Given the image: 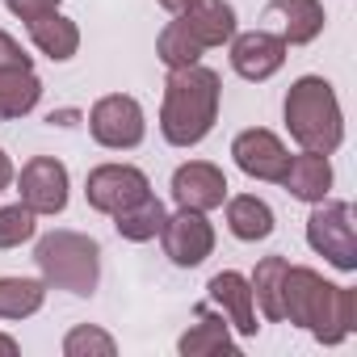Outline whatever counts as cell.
<instances>
[{
  "label": "cell",
  "instance_id": "d6986e66",
  "mask_svg": "<svg viewBox=\"0 0 357 357\" xmlns=\"http://www.w3.org/2000/svg\"><path fill=\"white\" fill-rule=\"evenodd\" d=\"M43 101V80L34 68H0V122L26 118Z\"/></svg>",
  "mask_w": 357,
  "mask_h": 357
},
{
  "label": "cell",
  "instance_id": "603a6c76",
  "mask_svg": "<svg viewBox=\"0 0 357 357\" xmlns=\"http://www.w3.org/2000/svg\"><path fill=\"white\" fill-rule=\"evenodd\" d=\"M47 282L38 278H0V319H26L43 311Z\"/></svg>",
  "mask_w": 357,
  "mask_h": 357
},
{
  "label": "cell",
  "instance_id": "7402d4cb",
  "mask_svg": "<svg viewBox=\"0 0 357 357\" xmlns=\"http://www.w3.org/2000/svg\"><path fill=\"white\" fill-rule=\"evenodd\" d=\"M286 269H290V261L286 257H265L261 265H257V273L248 278V286H252V303H261V311H265V319H286V307H282V282H286Z\"/></svg>",
  "mask_w": 357,
  "mask_h": 357
},
{
  "label": "cell",
  "instance_id": "f546056e",
  "mask_svg": "<svg viewBox=\"0 0 357 357\" xmlns=\"http://www.w3.org/2000/svg\"><path fill=\"white\" fill-rule=\"evenodd\" d=\"M0 353H5V357H13V353H17V340H13V336H5V332H0Z\"/></svg>",
  "mask_w": 357,
  "mask_h": 357
},
{
  "label": "cell",
  "instance_id": "484cf974",
  "mask_svg": "<svg viewBox=\"0 0 357 357\" xmlns=\"http://www.w3.org/2000/svg\"><path fill=\"white\" fill-rule=\"evenodd\" d=\"M5 5H9L13 17L34 22V17H43V13H55V9H59V0H5Z\"/></svg>",
  "mask_w": 357,
  "mask_h": 357
},
{
  "label": "cell",
  "instance_id": "44dd1931",
  "mask_svg": "<svg viewBox=\"0 0 357 357\" xmlns=\"http://www.w3.org/2000/svg\"><path fill=\"white\" fill-rule=\"evenodd\" d=\"M164 219H168L164 202H160L155 194H147L143 202H135V206H126L122 215H114V227H118L122 240H130V244H147V240L160 236Z\"/></svg>",
  "mask_w": 357,
  "mask_h": 357
},
{
  "label": "cell",
  "instance_id": "cb8c5ba5",
  "mask_svg": "<svg viewBox=\"0 0 357 357\" xmlns=\"http://www.w3.org/2000/svg\"><path fill=\"white\" fill-rule=\"evenodd\" d=\"M38 231V215L17 202V206H0V248H22L26 240H34Z\"/></svg>",
  "mask_w": 357,
  "mask_h": 357
},
{
  "label": "cell",
  "instance_id": "277c9868",
  "mask_svg": "<svg viewBox=\"0 0 357 357\" xmlns=\"http://www.w3.org/2000/svg\"><path fill=\"white\" fill-rule=\"evenodd\" d=\"M286 130L303 151L332 155L344 139V118L336 89L324 76H298L286 93Z\"/></svg>",
  "mask_w": 357,
  "mask_h": 357
},
{
  "label": "cell",
  "instance_id": "ac0fdd59",
  "mask_svg": "<svg viewBox=\"0 0 357 357\" xmlns=\"http://www.w3.org/2000/svg\"><path fill=\"white\" fill-rule=\"evenodd\" d=\"M26 26H30L34 47H38L47 59H55V63H68V59L80 51V30H76V22L63 17L59 9H55V13H43V17H34V22H26Z\"/></svg>",
  "mask_w": 357,
  "mask_h": 357
},
{
  "label": "cell",
  "instance_id": "8fae6325",
  "mask_svg": "<svg viewBox=\"0 0 357 357\" xmlns=\"http://www.w3.org/2000/svg\"><path fill=\"white\" fill-rule=\"evenodd\" d=\"M172 202L185 211H219L227 202V176L211 160H190L172 172Z\"/></svg>",
  "mask_w": 357,
  "mask_h": 357
},
{
  "label": "cell",
  "instance_id": "9a60e30c",
  "mask_svg": "<svg viewBox=\"0 0 357 357\" xmlns=\"http://www.w3.org/2000/svg\"><path fill=\"white\" fill-rule=\"evenodd\" d=\"M282 185L290 190V198L298 202H324L328 190H332V164L324 151H303V155H290L286 172H282Z\"/></svg>",
  "mask_w": 357,
  "mask_h": 357
},
{
  "label": "cell",
  "instance_id": "7c38bea8",
  "mask_svg": "<svg viewBox=\"0 0 357 357\" xmlns=\"http://www.w3.org/2000/svg\"><path fill=\"white\" fill-rule=\"evenodd\" d=\"M231 155L240 164V172H248L252 181H282V172L290 164V151L286 143L265 130V126H252V130H240L236 143H231Z\"/></svg>",
  "mask_w": 357,
  "mask_h": 357
},
{
  "label": "cell",
  "instance_id": "f1b7e54d",
  "mask_svg": "<svg viewBox=\"0 0 357 357\" xmlns=\"http://www.w3.org/2000/svg\"><path fill=\"white\" fill-rule=\"evenodd\" d=\"M155 5H160V9H168V13H185L194 0H155Z\"/></svg>",
  "mask_w": 357,
  "mask_h": 357
},
{
  "label": "cell",
  "instance_id": "6da1fadb",
  "mask_svg": "<svg viewBox=\"0 0 357 357\" xmlns=\"http://www.w3.org/2000/svg\"><path fill=\"white\" fill-rule=\"evenodd\" d=\"M286 319L307 328L319 344H340L357 328V290L324 282V273L307 265H290L282 282Z\"/></svg>",
  "mask_w": 357,
  "mask_h": 357
},
{
  "label": "cell",
  "instance_id": "30bf717a",
  "mask_svg": "<svg viewBox=\"0 0 357 357\" xmlns=\"http://www.w3.org/2000/svg\"><path fill=\"white\" fill-rule=\"evenodd\" d=\"M17 190H22V202L34 215H63L68 211V190H72L68 168L55 155H34L17 176Z\"/></svg>",
  "mask_w": 357,
  "mask_h": 357
},
{
  "label": "cell",
  "instance_id": "4fadbf2b",
  "mask_svg": "<svg viewBox=\"0 0 357 357\" xmlns=\"http://www.w3.org/2000/svg\"><path fill=\"white\" fill-rule=\"evenodd\" d=\"M282 63H286V43H282V34H269V30L231 34V68H236V76L261 84V80L278 76Z\"/></svg>",
  "mask_w": 357,
  "mask_h": 357
},
{
  "label": "cell",
  "instance_id": "e0dca14e",
  "mask_svg": "<svg viewBox=\"0 0 357 357\" xmlns=\"http://www.w3.org/2000/svg\"><path fill=\"white\" fill-rule=\"evenodd\" d=\"M269 13L282 17V43L286 47H307L324 34V5L319 0H269Z\"/></svg>",
  "mask_w": 357,
  "mask_h": 357
},
{
  "label": "cell",
  "instance_id": "5bb4252c",
  "mask_svg": "<svg viewBox=\"0 0 357 357\" xmlns=\"http://www.w3.org/2000/svg\"><path fill=\"white\" fill-rule=\"evenodd\" d=\"M206 294H211V303L227 315V324H236V332L257 336L261 324H257V311H252V286H248L244 273H236V269L215 273L211 286H206Z\"/></svg>",
  "mask_w": 357,
  "mask_h": 357
},
{
  "label": "cell",
  "instance_id": "5b68a950",
  "mask_svg": "<svg viewBox=\"0 0 357 357\" xmlns=\"http://www.w3.org/2000/svg\"><path fill=\"white\" fill-rule=\"evenodd\" d=\"M34 265L43 269V282L68 294L89 298L101 282V248L97 240L80 231H51L34 248Z\"/></svg>",
  "mask_w": 357,
  "mask_h": 357
},
{
  "label": "cell",
  "instance_id": "ffe728a7",
  "mask_svg": "<svg viewBox=\"0 0 357 357\" xmlns=\"http://www.w3.org/2000/svg\"><path fill=\"white\" fill-rule=\"evenodd\" d=\"M227 227H231V236L244 240V244L269 240V236H273V211H269V202H261L257 194H236V198H227Z\"/></svg>",
  "mask_w": 357,
  "mask_h": 357
},
{
  "label": "cell",
  "instance_id": "83f0119b",
  "mask_svg": "<svg viewBox=\"0 0 357 357\" xmlns=\"http://www.w3.org/2000/svg\"><path fill=\"white\" fill-rule=\"evenodd\" d=\"M13 185V160L5 155V151H0V194H5Z\"/></svg>",
  "mask_w": 357,
  "mask_h": 357
},
{
  "label": "cell",
  "instance_id": "4316f807",
  "mask_svg": "<svg viewBox=\"0 0 357 357\" xmlns=\"http://www.w3.org/2000/svg\"><path fill=\"white\" fill-rule=\"evenodd\" d=\"M0 68H34L30 55L22 51V43L13 34H5V30H0Z\"/></svg>",
  "mask_w": 357,
  "mask_h": 357
},
{
  "label": "cell",
  "instance_id": "52a82bcc",
  "mask_svg": "<svg viewBox=\"0 0 357 357\" xmlns=\"http://www.w3.org/2000/svg\"><path fill=\"white\" fill-rule=\"evenodd\" d=\"M89 130L101 147L109 151H130L143 143L147 135V122H143V105L126 93H109L101 97L93 109H89Z\"/></svg>",
  "mask_w": 357,
  "mask_h": 357
},
{
  "label": "cell",
  "instance_id": "3957f363",
  "mask_svg": "<svg viewBox=\"0 0 357 357\" xmlns=\"http://www.w3.org/2000/svg\"><path fill=\"white\" fill-rule=\"evenodd\" d=\"M231 34H236V9L227 0H194L185 13H172V22L160 30L155 55L168 72L190 68L202 59V51L231 43Z\"/></svg>",
  "mask_w": 357,
  "mask_h": 357
},
{
  "label": "cell",
  "instance_id": "d4e9b609",
  "mask_svg": "<svg viewBox=\"0 0 357 357\" xmlns=\"http://www.w3.org/2000/svg\"><path fill=\"white\" fill-rule=\"evenodd\" d=\"M63 353H68V357H114L118 344H114L109 332H101V328H93V324H80V328H72V332L63 336Z\"/></svg>",
  "mask_w": 357,
  "mask_h": 357
},
{
  "label": "cell",
  "instance_id": "8992f818",
  "mask_svg": "<svg viewBox=\"0 0 357 357\" xmlns=\"http://www.w3.org/2000/svg\"><path fill=\"white\" fill-rule=\"evenodd\" d=\"M307 244L336 265L340 273L357 269V231H353V206L349 202H315L311 219H307Z\"/></svg>",
  "mask_w": 357,
  "mask_h": 357
},
{
  "label": "cell",
  "instance_id": "9c48e42d",
  "mask_svg": "<svg viewBox=\"0 0 357 357\" xmlns=\"http://www.w3.org/2000/svg\"><path fill=\"white\" fill-rule=\"evenodd\" d=\"M160 244H164V257H168L172 265L198 269V265L215 252V227L206 223L202 211L176 206V215H168L164 227H160Z\"/></svg>",
  "mask_w": 357,
  "mask_h": 357
},
{
  "label": "cell",
  "instance_id": "ba28073f",
  "mask_svg": "<svg viewBox=\"0 0 357 357\" xmlns=\"http://www.w3.org/2000/svg\"><path fill=\"white\" fill-rule=\"evenodd\" d=\"M151 194V181L135 168V164H97L93 172H89V181H84V198H89V206L93 211H101V215H122L126 206H135V202H143Z\"/></svg>",
  "mask_w": 357,
  "mask_h": 357
},
{
  "label": "cell",
  "instance_id": "7a4b0ae2",
  "mask_svg": "<svg viewBox=\"0 0 357 357\" xmlns=\"http://www.w3.org/2000/svg\"><path fill=\"white\" fill-rule=\"evenodd\" d=\"M219 72L190 63V68H172L164 80V105H160V135L172 147H194L211 135L219 122Z\"/></svg>",
  "mask_w": 357,
  "mask_h": 357
},
{
  "label": "cell",
  "instance_id": "2e32d148",
  "mask_svg": "<svg viewBox=\"0 0 357 357\" xmlns=\"http://www.w3.org/2000/svg\"><path fill=\"white\" fill-rule=\"evenodd\" d=\"M181 357H236V344H231V332H227V315L223 311H211L206 303L198 307V324L176 340Z\"/></svg>",
  "mask_w": 357,
  "mask_h": 357
}]
</instances>
